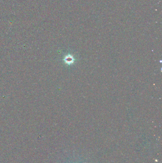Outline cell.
I'll return each mask as SVG.
<instances>
[{"label": "cell", "mask_w": 162, "mask_h": 163, "mask_svg": "<svg viewBox=\"0 0 162 163\" xmlns=\"http://www.w3.org/2000/svg\"><path fill=\"white\" fill-rule=\"evenodd\" d=\"M74 58L71 55L67 56L64 58V61L66 64H72L74 62Z\"/></svg>", "instance_id": "6da1fadb"}]
</instances>
